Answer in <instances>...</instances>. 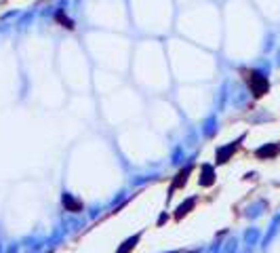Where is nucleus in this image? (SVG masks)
I'll return each instance as SVG.
<instances>
[{
  "label": "nucleus",
  "instance_id": "20e7f679",
  "mask_svg": "<svg viewBox=\"0 0 280 253\" xmlns=\"http://www.w3.org/2000/svg\"><path fill=\"white\" fill-rule=\"evenodd\" d=\"M63 207H66L68 211H72V213H78L82 209V202L76 200L72 194H63Z\"/></svg>",
  "mask_w": 280,
  "mask_h": 253
},
{
  "label": "nucleus",
  "instance_id": "7ed1b4c3",
  "mask_svg": "<svg viewBox=\"0 0 280 253\" xmlns=\"http://www.w3.org/2000/svg\"><path fill=\"white\" fill-rule=\"evenodd\" d=\"M192 173V167H186V169H181L179 173H177L175 177V181H173V186H171V190H177V188H183L186 186V181H188V175Z\"/></svg>",
  "mask_w": 280,
  "mask_h": 253
},
{
  "label": "nucleus",
  "instance_id": "0eeeda50",
  "mask_svg": "<svg viewBox=\"0 0 280 253\" xmlns=\"http://www.w3.org/2000/svg\"><path fill=\"white\" fill-rule=\"evenodd\" d=\"M194 202H196L194 199H190V200H186V202H183V205H181L179 209H177L175 217H177V219H181V217H183V215H188V213H190V209H192V207H194Z\"/></svg>",
  "mask_w": 280,
  "mask_h": 253
},
{
  "label": "nucleus",
  "instance_id": "f03ea898",
  "mask_svg": "<svg viewBox=\"0 0 280 253\" xmlns=\"http://www.w3.org/2000/svg\"><path fill=\"white\" fill-rule=\"evenodd\" d=\"M243 142V137L238 139V142H234V144H230V145H226V148H221V150H217V164H224V163H228V158H230L234 152H236V148H238V144Z\"/></svg>",
  "mask_w": 280,
  "mask_h": 253
},
{
  "label": "nucleus",
  "instance_id": "423d86ee",
  "mask_svg": "<svg viewBox=\"0 0 280 253\" xmlns=\"http://www.w3.org/2000/svg\"><path fill=\"white\" fill-rule=\"evenodd\" d=\"M278 152V145H274V144H270V145H263V148H259L255 154L259 156V158H270V156H274Z\"/></svg>",
  "mask_w": 280,
  "mask_h": 253
},
{
  "label": "nucleus",
  "instance_id": "39448f33",
  "mask_svg": "<svg viewBox=\"0 0 280 253\" xmlns=\"http://www.w3.org/2000/svg\"><path fill=\"white\" fill-rule=\"evenodd\" d=\"M213 181H215L213 167H209V164H205V167H202V180H200V183H202V186H211Z\"/></svg>",
  "mask_w": 280,
  "mask_h": 253
},
{
  "label": "nucleus",
  "instance_id": "f257e3e1",
  "mask_svg": "<svg viewBox=\"0 0 280 253\" xmlns=\"http://www.w3.org/2000/svg\"><path fill=\"white\" fill-rule=\"evenodd\" d=\"M249 82H251V89H253V95H255V97H262V95H265L270 91V82L262 72H253Z\"/></svg>",
  "mask_w": 280,
  "mask_h": 253
},
{
  "label": "nucleus",
  "instance_id": "6e6552de",
  "mask_svg": "<svg viewBox=\"0 0 280 253\" xmlns=\"http://www.w3.org/2000/svg\"><path fill=\"white\" fill-rule=\"evenodd\" d=\"M137 240H139V234H137V236H133V238L126 240V243H124L122 247H120V251H118V253H129V251L133 249V247L137 245Z\"/></svg>",
  "mask_w": 280,
  "mask_h": 253
},
{
  "label": "nucleus",
  "instance_id": "1a4fd4ad",
  "mask_svg": "<svg viewBox=\"0 0 280 253\" xmlns=\"http://www.w3.org/2000/svg\"><path fill=\"white\" fill-rule=\"evenodd\" d=\"M57 19H59V21H61L63 25H66V28H70V30H72V28H74V23H72V21H70V19H68V17H63V13H61V11H59V13H57Z\"/></svg>",
  "mask_w": 280,
  "mask_h": 253
}]
</instances>
